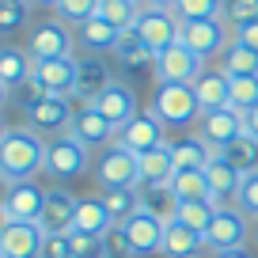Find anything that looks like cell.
<instances>
[{"mask_svg": "<svg viewBox=\"0 0 258 258\" xmlns=\"http://www.w3.org/2000/svg\"><path fill=\"white\" fill-rule=\"evenodd\" d=\"M46 171V141L31 125H16L0 141V178L4 182H27Z\"/></svg>", "mask_w": 258, "mask_h": 258, "instance_id": "1", "label": "cell"}, {"mask_svg": "<svg viewBox=\"0 0 258 258\" xmlns=\"http://www.w3.org/2000/svg\"><path fill=\"white\" fill-rule=\"evenodd\" d=\"M91 175L103 190H137L141 186V156L133 148H125L121 141H110L106 148H99Z\"/></svg>", "mask_w": 258, "mask_h": 258, "instance_id": "2", "label": "cell"}, {"mask_svg": "<svg viewBox=\"0 0 258 258\" xmlns=\"http://www.w3.org/2000/svg\"><path fill=\"white\" fill-rule=\"evenodd\" d=\"M152 110L167 129H186L202 118V103L194 95V84H156Z\"/></svg>", "mask_w": 258, "mask_h": 258, "instance_id": "3", "label": "cell"}, {"mask_svg": "<svg viewBox=\"0 0 258 258\" xmlns=\"http://www.w3.org/2000/svg\"><path fill=\"white\" fill-rule=\"evenodd\" d=\"M250 235H254L250 217L243 209H235V205H224V209H217L213 224L205 228V247H209L213 254H217V250H239V247H247Z\"/></svg>", "mask_w": 258, "mask_h": 258, "instance_id": "4", "label": "cell"}, {"mask_svg": "<svg viewBox=\"0 0 258 258\" xmlns=\"http://www.w3.org/2000/svg\"><path fill=\"white\" fill-rule=\"evenodd\" d=\"M178 42L186 49H194L202 61H209V57H220L228 49L232 34H228V23L220 16L217 19H186V23H178Z\"/></svg>", "mask_w": 258, "mask_h": 258, "instance_id": "5", "label": "cell"}, {"mask_svg": "<svg viewBox=\"0 0 258 258\" xmlns=\"http://www.w3.org/2000/svg\"><path fill=\"white\" fill-rule=\"evenodd\" d=\"M133 31L141 34V42H145L152 53H163L167 46L178 42V16L171 8L141 4V16H137V23H133Z\"/></svg>", "mask_w": 258, "mask_h": 258, "instance_id": "6", "label": "cell"}, {"mask_svg": "<svg viewBox=\"0 0 258 258\" xmlns=\"http://www.w3.org/2000/svg\"><path fill=\"white\" fill-rule=\"evenodd\" d=\"M88 156H91V148H84L76 137L61 133V137L46 141V175H53L57 182H69V178L84 175Z\"/></svg>", "mask_w": 258, "mask_h": 258, "instance_id": "7", "label": "cell"}, {"mask_svg": "<svg viewBox=\"0 0 258 258\" xmlns=\"http://www.w3.org/2000/svg\"><path fill=\"white\" fill-rule=\"evenodd\" d=\"M114 141H121L125 148H133L137 156H145V152H152V148L167 145V125L156 118V110H137L125 125L118 129Z\"/></svg>", "mask_w": 258, "mask_h": 258, "instance_id": "8", "label": "cell"}, {"mask_svg": "<svg viewBox=\"0 0 258 258\" xmlns=\"http://www.w3.org/2000/svg\"><path fill=\"white\" fill-rule=\"evenodd\" d=\"M202 73H205V61L194 49H186L182 42L156 53V80L160 84H194Z\"/></svg>", "mask_w": 258, "mask_h": 258, "instance_id": "9", "label": "cell"}, {"mask_svg": "<svg viewBox=\"0 0 258 258\" xmlns=\"http://www.w3.org/2000/svg\"><path fill=\"white\" fill-rule=\"evenodd\" d=\"M27 53L34 61H53V57H73V31L64 19H42L27 38Z\"/></svg>", "mask_w": 258, "mask_h": 258, "instance_id": "10", "label": "cell"}, {"mask_svg": "<svg viewBox=\"0 0 258 258\" xmlns=\"http://www.w3.org/2000/svg\"><path fill=\"white\" fill-rule=\"evenodd\" d=\"M243 133V114L235 110V106H220V110H205L202 118H198V137L205 141V145L213 148V152H220V148H228L235 137Z\"/></svg>", "mask_w": 258, "mask_h": 258, "instance_id": "11", "label": "cell"}, {"mask_svg": "<svg viewBox=\"0 0 258 258\" xmlns=\"http://www.w3.org/2000/svg\"><path fill=\"white\" fill-rule=\"evenodd\" d=\"M42 239H46V232H42L38 220H8L0 228V250H4V258H38Z\"/></svg>", "mask_w": 258, "mask_h": 258, "instance_id": "12", "label": "cell"}, {"mask_svg": "<svg viewBox=\"0 0 258 258\" xmlns=\"http://www.w3.org/2000/svg\"><path fill=\"white\" fill-rule=\"evenodd\" d=\"M73 95H46L42 103H34L27 110V121H31L34 133H69V121H73Z\"/></svg>", "mask_w": 258, "mask_h": 258, "instance_id": "13", "label": "cell"}, {"mask_svg": "<svg viewBox=\"0 0 258 258\" xmlns=\"http://www.w3.org/2000/svg\"><path fill=\"white\" fill-rule=\"evenodd\" d=\"M202 171H205V182H209V202L217 205V209L235 205V198H239V182H243L239 171H235L220 152H213L209 163H205Z\"/></svg>", "mask_w": 258, "mask_h": 258, "instance_id": "14", "label": "cell"}, {"mask_svg": "<svg viewBox=\"0 0 258 258\" xmlns=\"http://www.w3.org/2000/svg\"><path fill=\"white\" fill-rule=\"evenodd\" d=\"M76 205H80V198L76 194H69L64 186H53V190H46V205H42V232L46 235H61V232H73L76 224Z\"/></svg>", "mask_w": 258, "mask_h": 258, "instance_id": "15", "label": "cell"}, {"mask_svg": "<svg viewBox=\"0 0 258 258\" xmlns=\"http://www.w3.org/2000/svg\"><path fill=\"white\" fill-rule=\"evenodd\" d=\"M0 205H4L8 220H38L42 205H46V190H42L34 178H27V182H8Z\"/></svg>", "mask_w": 258, "mask_h": 258, "instance_id": "16", "label": "cell"}, {"mask_svg": "<svg viewBox=\"0 0 258 258\" xmlns=\"http://www.w3.org/2000/svg\"><path fill=\"white\" fill-rule=\"evenodd\" d=\"M69 137H76L84 148H106L114 137H118V129L88 103V106H80V110L73 114V121H69Z\"/></svg>", "mask_w": 258, "mask_h": 258, "instance_id": "17", "label": "cell"}, {"mask_svg": "<svg viewBox=\"0 0 258 258\" xmlns=\"http://www.w3.org/2000/svg\"><path fill=\"white\" fill-rule=\"evenodd\" d=\"M110 84H114V73H110V64H106L103 57H80L73 99H80V106H88V103H95Z\"/></svg>", "mask_w": 258, "mask_h": 258, "instance_id": "18", "label": "cell"}, {"mask_svg": "<svg viewBox=\"0 0 258 258\" xmlns=\"http://www.w3.org/2000/svg\"><path fill=\"white\" fill-rule=\"evenodd\" d=\"M121 228H125V235H129V243H133L137 254H160L163 250V232H167V224H163L160 217H152L148 209H137Z\"/></svg>", "mask_w": 258, "mask_h": 258, "instance_id": "19", "label": "cell"}, {"mask_svg": "<svg viewBox=\"0 0 258 258\" xmlns=\"http://www.w3.org/2000/svg\"><path fill=\"white\" fill-rule=\"evenodd\" d=\"M91 106H95V110L103 114V118L110 121L114 129H121L129 118H133V114L141 110V106H137V91L129 88V84H121V80H114V84H110V88H106Z\"/></svg>", "mask_w": 258, "mask_h": 258, "instance_id": "20", "label": "cell"}, {"mask_svg": "<svg viewBox=\"0 0 258 258\" xmlns=\"http://www.w3.org/2000/svg\"><path fill=\"white\" fill-rule=\"evenodd\" d=\"M76 57H53V61H34V76L49 95H73L76 91Z\"/></svg>", "mask_w": 258, "mask_h": 258, "instance_id": "21", "label": "cell"}, {"mask_svg": "<svg viewBox=\"0 0 258 258\" xmlns=\"http://www.w3.org/2000/svg\"><path fill=\"white\" fill-rule=\"evenodd\" d=\"M194 95L202 103V114L220 110V106L232 103V76H228L224 69H205V73L194 80Z\"/></svg>", "mask_w": 258, "mask_h": 258, "instance_id": "22", "label": "cell"}, {"mask_svg": "<svg viewBox=\"0 0 258 258\" xmlns=\"http://www.w3.org/2000/svg\"><path fill=\"white\" fill-rule=\"evenodd\" d=\"M205 250V235L186 228L182 220H167V232H163V258H198Z\"/></svg>", "mask_w": 258, "mask_h": 258, "instance_id": "23", "label": "cell"}, {"mask_svg": "<svg viewBox=\"0 0 258 258\" xmlns=\"http://www.w3.org/2000/svg\"><path fill=\"white\" fill-rule=\"evenodd\" d=\"M175 175V156H171V141L152 152L141 156V186H167ZM137 186V190H141Z\"/></svg>", "mask_w": 258, "mask_h": 258, "instance_id": "24", "label": "cell"}, {"mask_svg": "<svg viewBox=\"0 0 258 258\" xmlns=\"http://www.w3.org/2000/svg\"><path fill=\"white\" fill-rule=\"evenodd\" d=\"M110 228H114V220H110V213H106L103 194H99V198H80V205H76V224H73V232L103 235V232H110Z\"/></svg>", "mask_w": 258, "mask_h": 258, "instance_id": "25", "label": "cell"}, {"mask_svg": "<svg viewBox=\"0 0 258 258\" xmlns=\"http://www.w3.org/2000/svg\"><path fill=\"white\" fill-rule=\"evenodd\" d=\"M31 73H34L31 53H23V49H16V46H0V84L8 91H16Z\"/></svg>", "mask_w": 258, "mask_h": 258, "instance_id": "26", "label": "cell"}, {"mask_svg": "<svg viewBox=\"0 0 258 258\" xmlns=\"http://www.w3.org/2000/svg\"><path fill=\"white\" fill-rule=\"evenodd\" d=\"M171 156H175V167H178V171H202L205 163H209L213 148L205 145L198 133H190V137L171 141Z\"/></svg>", "mask_w": 258, "mask_h": 258, "instance_id": "27", "label": "cell"}, {"mask_svg": "<svg viewBox=\"0 0 258 258\" xmlns=\"http://www.w3.org/2000/svg\"><path fill=\"white\" fill-rule=\"evenodd\" d=\"M220 156H224L239 175H250V171H258V137H250L247 129H243L228 148H220Z\"/></svg>", "mask_w": 258, "mask_h": 258, "instance_id": "28", "label": "cell"}, {"mask_svg": "<svg viewBox=\"0 0 258 258\" xmlns=\"http://www.w3.org/2000/svg\"><path fill=\"white\" fill-rule=\"evenodd\" d=\"M141 209H148L152 217H160L167 224L178 213V198H175L171 186H141Z\"/></svg>", "mask_w": 258, "mask_h": 258, "instance_id": "29", "label": "cell"}, {"mask_svg": "<svg viewBox=\"0 0 258 258\" xmlns=\"http://www.w3.org/2000/svg\"><path fill=\"white\" fill-rule=\"evenodd\" d=\"M171 190H175L178 202H209V182H205V171H178L171 175Z\"/></svg>", "mask_w": 258, "mask_h": 258, "instance_id": "30", "label": "cell"}, {"mask_svg": "<svg viewBox=\"0 0 258 258\" xmlns=\"http://www.w3.org/2000/svg\"><path fill=\"white\" fill-rule=\"evenodd\" d=\"M220 69H224L228 76H258V53L232 38L228 49L220 53Z\"/></svg>", "mask_w": 258, "mask_h": 258, "instance_id": "31", "label": "cell"}, {"mask_svg": "<svg viewBox=\"0 0 258 258\" xmlns=\"http://www.w3.org/2000/svg\"><path fill=\"white\" fill-rule=\"evenodd\" d=\"M76 42H80L84 49H114V42H118V27H110L106 19H88V23H80V31H76Z\"/></svg>", "mask_w": 258, "mask_h": 258, "instance_id": "32", "label": "cell"}, {"mask_svg": "<svg viewBox=\"0 0 258 258\" xmlns=\"http://www.w3.org/2000/svg\"><path fill=\"white\" fill-rule=\"evenodd\" d=\"M141 16V4L137 0H99V19H106L110 27L118 31H129Z\"/></svg>", "mask_w": 258, "mask_h": 258, "instance_id": "33", "label": "cell"}, {"mask_svg": "<svg viewBox=\"0 0 258 258\" xmlns=\"http://www.w3.org/2000/svg\"><path fill=\"white\" fill-rule=\"evenodd\" d=\"M103 202H106V213H110L114 224H125L141 209V190H103Z\"/></svg>", "mask_w": 258, "mask_h": 258, "instance_id": "34", "label": "cell"}, {"mask_svg": "<svg viewBox=\"0 0 258 258\" xmlns=\"http://www.w3.org/2000/svg\"><path fill=\"white\" fill-rule=\"evenodd\" d=\"M213 217H217V205L213 202H178V213H175V220H182L186 228H194L202 235L213 224Z\"/></svg>", "mask_w": 258, "mask_h": 258, "instance_id": "35", "label": "cell"}, {"mask_svg": "<svg viewBox=\"0 0 258 258\" xmlns=\"http://www.w3.org/2000/svg\"><path fill=\"white\" fill-rule=\"evenodd\" d=\"M171 12L178 16V23H186V19H217L224 12V0H178Z\"/></svg>", "mask_w": 258, "mask_h": 258, "instance_id": "36", "label": "cell"}, {"mask_svg": "<svg viewBox=\"0 0 258 258\" xmlns=\"http://www.w3.org/2000/svg\"><path fill=\"white\" fill-rule=\"evenodd\" d=\"M220 19H224L232 31H239V27L254 23V19H258V0H224V12H220Z\"/></svg>", "mask_w": 258, "mask_h": 258, "instance_id": "37", "label": "cell"}, {"mask_svg": "<svg viewBox=\"0 0 258 258\" xmlns=\"http://www.w3.org/2000/svg\"><path fill=\"white\" fill-rule=\"evenodd\" d=\"M239 114H247L250 106H258V76H232V103Z\"/></svg>", "mask_w": 258, "mask_h": 258, "instance_id": "38", "label": "cell"}, {"mask_svg": "<svg viewBox=\"0 0 258 258\" xmlns=\"http://www.w3.org/2000/svg\"><path fill=\"white\" fill-rule=\"evenodd\" d=\"M99 239H103V258H141L137 250H133V243H129V235H125L121 224H114L110 232H103Z\"/></svg>", "mask_w": 258, "mask_h": 258, "instance_id": "39", "label": "cell"}, {"mask_svg": "<svg viewBox=\"0 0 258 258\" xmlns=\"http://www.w3.org/2000/svg\"><path fill=\"white\" fill-rule=\"evenodd\" d=\"M57 16L64 19V23H88V19L99 16V0H61L57 4Z\"/></svg>", "mask_w": 258, "mask_h": 258, "instance_id": "40", "label": "cell"}, {"mask_svg": "<svg viewBox=\"0 0 258 258\" xmlns=\"http://www.w3.org/2000/svg\"><path fill=\"white\" fill-rule=\"evenodd\" d=\"M27 23V0H0V34H16Z\"/></svg>", "mask_w": 258, "mask_h": 258, "instance_id": "41", "label": "cell"}, {"mask_svg": "<svg viewBox=\"0 0 258 258\" xmlns=\"http://www.w3.org/2000/svg\"><path fill=\"white\" fill-rule=\"evenodd\" d=\"M235 209H243L250 220H258V171L243 175V182H239V198H235Z\"/></svg>", "mask_w": 258, "mask_h": 258, "instance_id": "42", "label": "cell"}, {"mask_svg": "<svg viewBox=\"0 0 258 258\" xmlns=\"http://www.w3.org/2000/svg\"><path fill=\"white\" fill-rule=\"evenodd\" d=\"M46 95H49V91L42 88V80H38L34 73H31V76H27V80L16 88V99H19V106H23V110H31V106H34V103H42Z\"/></svg>", "mask_w": 258, "mask_h": 258, "instance_id": "43", "label": "cell"}, {"mask_svg": "<svg viewBox=\"0 0 258 258\" xmlns=\"http://www.w3.org/2000/svg\"><path fill=\"white\" fill-rule=\"evenodd\" d=\"M73 235V258H103V239L88 232H69Z\"/></svg>", "mask_w": 258, "mask_h": 258, "instance_id": "44", "label": "cell"}, {"mask_svg": "<svg viewBox=\"0 0 258 258\" xmlns=\"http://www.w3.org/2000/svg\"><path fill=\"white\" fill-rule=\"evenodd\" d=\"M38 258H73V235H69V232L46 235V239H42V254Z\"/></svg>", "mask_w": 258, "mask_h": 258, "instance_id": "45", "label": "cell"}, {"mask_svg": "<svg viewBox=\"0 0 258 258\" xmlns=\"http://www.w3.org/2000/svg\"><path fill=\"white\" fill-rule=\"evenodd\" d=\"M232 38L258 53V19H254V23H247V27H239V31H232Z\"/></svg>", "mask_w": 258, "mask_h": 258, "instance_id": "46", "label": "cell"}, {"mask_svg": "<svg viewBox=\"0 0 258 258\" xmlns=\"http://www.w3.org/2000/svg\"><path fill=\"white\" fill-rule=\"evenodd\" d=\"M243 129H247L250 137H258V106H250V110L243 114Z\"/></svg>", "mask_w": 258, "mask_h": 258, "instance_id": "47", "label": "cell"}, {"mask_svg": "<svg viewBox=\"0 0 258 258\" xmlns=\"http://www.w3.org/2000/svg\"><path fill=\"white\" fill-rule=\"evenodd\" d=\"M213 258H254V254H250L247 247H239V250H217Z\"/></svg>", "mask_w": 258, "mask_h": 258, "instance_id": "48", "label": "cell"}, {"mask_svg": "<svg viewBox=\"0 0 258 258\" xmlns=\"http://www.w3.org/2000/svg\"><path fill=\"white\" fill-rule=\"evenodd\" d=\"M148 4H156V8H175L178 0H148Z\"/></svg>", "mask_w": 258, "mask_h": 258, "instance_id": "49", "label": "cell"}, {"mask_svg": "<svg viewBox=\"0 0 258 258\" xmlns=\"http://www.w3.org/2000/svg\"><path fill=\"white\" fill-rule=\"evenodd\" d=\"M31 4H42V8H57L61 0H31Z\"/></svg>", "mask_w": 258, "mask_h": 258, "instance_id": "50", "label": "cell"}, {"mask_svg": "<svg viewBox=\"0 0 258 258\" xmlns=\"http://www.w3.org/2000/svg\"><path fill=\"white\" fill-rule=\"evenodd\" d=\"M4 224H8V213H4V205H0V228H4Z\"/></svg>", "mask_w": 258, "mask_h": 258, "instance_id": "51", "label": "cell"}, {"mask_svg": "<svg viewBox=\"0 0 258 258\" xmlns=\"http://www.w3.org/2000/svg\"><path fill=\"white\" fill-rule=\"evenodd\" d=\"M4 99H8V88H4V84H0V106H4Z\"/></svg>", "mask_w": 258, "mask_h": 258, "instance_id": "52", "label": "cell"}, {"mask_svg": "<svg viewBox=\"0 0 258 258\" xmlns=\"http://www.w3.org/2000/svg\"><path fill=\"white\" fill-rule=\"evenodd\" d=\"M4 133H8V129H4V121H0V141H4Z\"/></svg>", "mask_w": 258, "mask_h": 258, "instance_id": "53", "label": "cell"}, {"mask_svg": "<svg viewBox=\"0 0 258 258\" xmlns=\"http://www.w3.org/2000/svg\"><path fill=\"white\" fill-rule=\"evenodd\" d=\"M254 243H258V220H254Z\"/></svg>", "mask_w": 258, "mask_h": 258, "instance_id": "54", "label": "cell"}, {"mask_svg": "<svg viewBox=\"0 0 258 258\" xmlns=\"http://www.w3.org/2000/svg\"><path fill=\"white\" fill-rule=\"evenodd\" d=\"M137 4H148V0H137Z\"/></svg>", "mask_w": 258, "mask_h": 258, "instance_id": "55", "label": "cell"}, {"mask_svg": "<svg viewBox=\"0 0 258 258\" xmlns=\"http://www.w3.org/2000/svg\"><path fill=\"white\" fill-rule=\"evenodd\" d=\"M0 258H4V250H0Z\"/></svg>", "mask_w": 258, "mask_h": 258, "instance_id": "56", "label": "cell"}]
</instances>
